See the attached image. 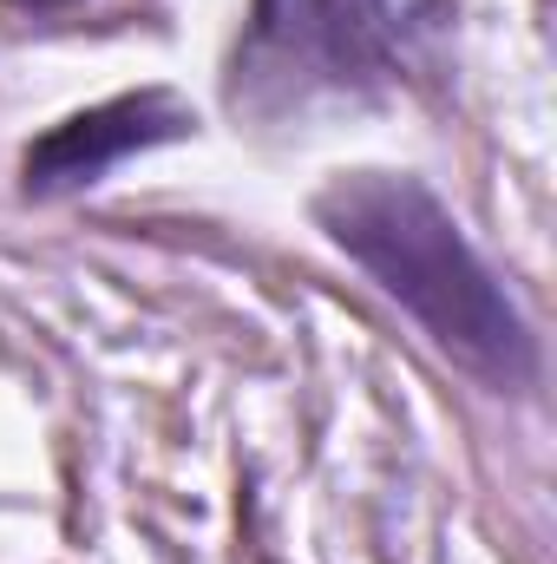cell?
<instances>
[{
	"instance_id": "1",
	"label": "cell",
	"mask_w": 557,
	"mask_h": 564,
	"mask_svg": "<svg viewBox=\"0 0 557 564\" xmlns=\"http://www.w3.org/2000/svg\"><path fill=\"white\" fill-rule=\"evenodd\" d=\"M315 224L472 381L492 394H525L538 381L532 322L414 171H341L315 191Z\"/></svg>"
},
{
	"instance_id": "2",
	"label": "cell",
	"mask_w": 557,
	"mask_h": 564,
	"mask_svg": "<svg viewBox=\"0 0 557 564\" xmlns=\"http://www.w3.org/2000/svg\"><path fill=\"white\" fill-rule=\"evenodd\" d=\"M394 59L354 13V0H250L243 40L230 53V112L288 119L315 99H374Z\"/></svg>"
},
{
	"instance_id": "3",
	"label": "cell",
	"mask_w": 557,
	"mask_h": 564,
	"mask_svg": "<svg viewBox=\"0 0 557 564\" xmlns=\"http://www.w3.org/2000/svg\"><path fill=\"white\" fill-rule=\"evenodd\" d=\"M197 132V112L171 93V86H139L119 99H99L59 126H46L40 139L20 151V197L53 204V197H79L92 184H106L125 158L177 144Z\"/></svg>"
},
{
	"instance_id": "4",
	"label": "cell",
	"mask_w": 557,
	"mask_h": 564,
	"mask_svg": "<svg viewBox=\"0 0 557 564\" xmlns=\"http://www.w3.org/2000/svg\"><path fill=\"white\" fill-rule=\"evenodd\" d=\"M354 13L368 20V33L381 40V53L401 66H439L459 26V0H354Z\"/></svg>"
},
{
	"instance_id": "5",
	"label": "cell",
	"mask_w": 557,
	"mask_h": 564,
	"mask_svg": "<svg viewBox=\"0 0 557 564\" xmlns=\"http://www.w3.org/2000/svg\"><path fill=\"white\" fill-rule=\"evenodd\" d=\"M7 7H13V13H33V20H40V13H66V7H79V0H7Z\"/></svg>"
}]
</instances>
